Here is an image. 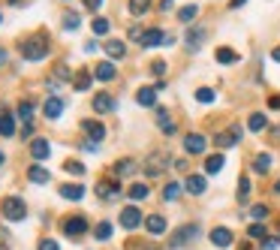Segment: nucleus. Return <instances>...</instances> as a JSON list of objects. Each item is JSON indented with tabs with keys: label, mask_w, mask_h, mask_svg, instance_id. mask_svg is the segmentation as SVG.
Segmentation results:
<instances>
[{
	"label": "nucleus",
	"mask_w": 280,
	"mask_h": 250,
	"mask_svg": "<svg viewBox=\"0 0 280 250\" xmlns=\"http://www.w3.org/2000/svg\"><path fill=\"white\" fill-rule=\"evenodd\" d=\"M0 211H3V217H6V220H24V217H27L24 199H18V196H9V199H3Z\"/></svg>",
	"instance_id": "obj_2"
},
{
	"label": "nucleus",
	"mask_w": 280,
	"mask_h": 250,
	"mask_svg": "<svg viewBox=\"0 0 280 250\" xmlns=\"http://www.w3.org/2000/svg\"><path fill=\"white\" fill-rule=\"evenodd\" d=\"M15 133V121L12 115H0V136H12Z\"/></svg>",
	"instance_id": "obj_31"
},
{
	"label": "nucleus",
	"mask_w": 280,
	"mask_h": 250,
	"mask_svg": "<svg viewBox=\"0 0 280 250\" xmlns=\"http://www.w3.org/2000/svg\"><path fill=\"white\" fill-rule=\"evenodd\" d=\"M60 196H63V199L78 202V199L84 196V187H78V184H63V187H60Z\"/></svg>",
	"instance_id": "obj_22"
},
{
	"label": "nucleus",
	"mask_w": 280,
	"mask_h": 250,
	"mask_svg": "<svg viewBox=\"0 0 280 250\" xmlns=\"http://www.w3.org/2000/svg\"><path fill=\"white\" fill-rule=\"evenodd\" d=\"M3 160H6V157H3V151H0V166H3Z\"/></svg>",
	"instance_id": "obj_53"
},
{
	"label": "nucleus",
	"mask_w": 280,
	"mask_h": 250,
	"mask_svg": "<svg viewBox=\"0 0 280 250\" xmlns=\"http://www.w3.org/2000/svg\"><path fill=\"white\" fill-rule=\"evenodd\" d=\"M90 27H94V33H97V36L109 33V21H106V18H94V24H90Z\"/></svg>",
	"instance_id": "obj_37"
},
{
	"label": "nucleus",
	"mask_w": 280,
	"mask_h": 250,
	"mask_svg": "<svg viewBox=\"0 0 280 250\" xmlns=\"http://www.w3.org/2000/svg\"><path fill=\"white\" fill-rule=\"evenodd\" d=\"M205 145H208V142H205V136H199V133H190V136L184 139V151H187V154H202Z\"/></svg>",
	"instance_id": "obj_9"
},
{
	"label": "nucleus",
	"mask_w": 280,
	"mask_h": 250,
	"mask_svg": "<svg viewBox=\"0 0 280 250\" xmlns=\"http://www.w3.org/2000/svg\"><path fill=\"white\" fill-rule=\"evenodd\" d=\"M127 193H130V199H133V202H142V199H148V193H151V190H148L145 184H133Z\"/></svg>",
	"instance_id": "obj_30"
},
{
	"label": "nucleus",
	"mask_w": 280,
	"mask_h": 250,
	"mask_svg": "<svg viewBox=\"0 0 280 250\" xmlns=\"http://www.w3.org/2000/svg\"><path fill=\"white\" fill-rule=\"evenodd\" d=\"M63 232H66L69 238H78V235L87 232V220H84V217H69V220H63Z\"/></svg>",
	"instance_id": "obj_4"
},
{
	"label": "nucleus",
	"mask_w": 280,
	"mask_h": 250,
	"mask_svg": "<svg viewBox=\"0 0 280 250\" xmlns=\"http://www.w3.org/2000/svg\"><path fill=\"white\" fill-rule=\"evenodd\" d=\"M247 235H250V238H262V235H265V226H262V223H253V226L247 229Z\"/></svg>",
	"instance_id": "obj_44"
},
{
	"label": "nucleus",
	"mask_w": 280,
	"mask_h": 250,
	"mask_svg": "<svg viewBox=\"0 0 280 250\" xmlns=\"http://www.w3.org/2000/svg\"><path fill=\"white\" fill-rule=\"evenodd\" d=\"M217 60H220V63H235L238 54H235L232 48H217Z\"/></svg>",
	"instance_id": "obj_35"
},
{
	"label": "nucleus",
	"mask_w": 280,
	"mask_h": 250,
	"mask_svg": "<svg viewBox=\"0 0 280 250\" xmlns=\"http://www.w3.org/2000/svg\"><path fill=\"white\" fill-rule=\"evenodd\" d=\"M30 154H33V160H45V157L51 154L48 139H33V142H30Z\"/></svg>",
	"instance_id": "obj_13"
},
{
	"label": "nucleus",
	"mask_w": 280,
	"mask_h": 250,
	"mask_svg": "<svg viewBox=\"0 0 280 250\" xmlns=\"http://www.w3.org/2000/svg\"><path fill=\"white\" fill-rule=\"evenodd\" d=\"M139 223H142V211H139L136 205H127V208L121 211V226H124V229H136Z\"/></svg>",
	"instance_id": "obj_3"
},
{
	"label": "nucleus",
	"mask_w": 280,
	"mask_h": 250,
	"mask_svg": "<svg viewBox=\"0 0 280 250\" xmlns=\"http://www.w3.org/2000/svg\"><path fill=\"white\" fill-rule=\"evenodd\" d=\"M42 112H45L48 121H57L60 112H63V100H60V97H48V100L42 103Z\"/></svg>",
	"instance_id": "obj_6"
},
{
	"label": "nucleus",
	"mask_w": 280,
	"mask_h": 250,
	"mask_svg": "<svg viewBox=\"0 0 280 250\" xmlns=\"http://www.w3.org/2000/svg\"><path fill=\"white\" fill-rule=\"evenodd\" d=\"M205 187H208V184H205V178H202V175H190V178H187V184H184V190H187V193H193V196H202V193H205Z\"/></svg>",
	"instance_id": "obj_15"
},
{
	"label": "nucleus",
	"mask_w": 280,
	"mask_h": 250,
	"mask_svg": "<svg viewBox=\"0 0 280 250\" xmlns=\"http://www.w3.org/2000/svg\"><path fill=\"white\" fill-rule=\"evenodd\" d=\"M78 24H81V21H78V15H75V12H69V15H63V27H66V30H75Z\"/></svg>",
	"instance_id": "obj_41"
},
{
	"label": "nucleus",
	"mask_w": 280,
	"mask_h": 250,
	"mask_svg": "<svg viewBox=\"0 0 280 250\" xmlns=\"http://www.w3.org/2000/svg\"><path fill=\"white\" fill-rule=\"evenodd\" d=\"M265 124H268V118H265V115H250V121H247V127H250L253 133L265 130Z\"/></svg>",
	"instance_id": "obj_32"
},
{
	"label": "nucleus",
	"mask_w": 280,
	"mask_h": 250,
	"mask_svg": "<svg viewBox=\"0 0 280 250\" xmlns=\"http://www.w3.org/2000/svg\"><path fill=\"white\" fill-rule=\"evenodd\" d=\"M196 235H199V226H196V223H190V226H181V229L175 232V238H172V244H175V247H181V244H187V241H193Z\"/></svg>",
	"instance_id": "obj_8"
},
{
	"label": "nucleus",
	"mask_w": 280,
	"mask_h": 250,
	"mask_svg": "<svg viewBox=\"0 0 280 250\" xmlns=\"http://www.w3.org/2000/svg\"><path fill=\"white\" fill-rule=\"evenodd\" d=\"M223 163H226V160H223V154H211V157L205 160V172H211V175H214V172H220V169H223Z\"/></svg>",
	"instance_id": "obj_25"
},
{
	"label": "nucleus",
	"mask_w": 280,
	"mask_h": 250,
	"mask_svg": "<svg viewBox=\"0 0 280 250\" xmlns=\"http://www.w3.org/2000/svg\"><path fill=\"white\" fill-rule=\"evenodd\" d=\"M247 0H232V9H238V6H244Z\"/></svg>",
	"instance_id": "obj_50"
},
{
	"label": "nucleus",
	"mask_w": 280,
	"mask_h": 250,
	"mask_svg": "<svg viewBox=\"0 0 280 250\" xmlns=\"http://www.w3.org/2000/svg\"><path fill=\"white\" fill-rule=\"evenodd\" d=\"M262 247H265V250H274V247H277V241H274V238H268V241H262Z\"/></svg>",
	"instance_id": "obj_49"
},
{
	"label": "nucleus",
	"mask_w": 280,
	"mask_h": 250,
	"mask_svg": "<svg viewBox=\"0 0 280 250\" xmlns=\"http://www.w3.org/2000/svg\"><path fill=\"white\" fill-rule=\"evenodd\" d=\"M247 196H250V181H247V178H241V181H238V199L244 202Z\"/></svg>",
	"instance_id": "obj_42"
},
{
	"label": "nucleus",
	"mask_w": 280,
	"mask_h": 250,
	"mask_svg": "<svg viewBox=\"0 0 280 250\" xmlns=\"http://www.w3.org/2000/svg\"><path fill=\"white\" fill-rule=\"evenodd\" d=\"M81 130H84V133H87L90 139H97V142H100V139L106 136V127H103L100 121H81Z\"/></svg>",
	"instance_id": "obj_17"
},
{
	"label": "nucleus",
	"mask_w": 280,
	"mask_h": 250,
	"mask_svg": "<svg viewBox=\"0 0 280 250\" xmlns=\"http://www.w3.org/2000/svg\"><path fill=\"white\" fill-rule=\"evenodd\" d=\"M45 54H48V39L33 36V39L21 42V57H24V60H42Z\"/></svg>",
	"instance_id": "obj_1"
},
{
	"label": "nucleus",
	"mask_w": 280,
	"mask_h": 250,
	"mask_svg": "<svg viewBox=\"0 0 280 250\" xmlns=\"http://www.w3.org/2000/svg\"><path fill=\"white\" fill-rule=\"evenodd\" d=\"M253 169H256L259 175H265V172L271 169V154H259V157L253 160Z\"/></svg>",
	"instance_id": "obj_29"
},
{
	"label": "nucleus",
	"mask_w": 280,
	"mask_h": 250,
	"mask_svg": "<svg viewBox=\"0 0 280 250\" xmlns=\"http://www.w3.org/2000/svg\"><path fill=\"white\" fill-rule=\"evenodd\" d=\"M106 51H109V57H115V60H118V57H124V54H127V45H124L121 39H109V42H106Z\"/></svg>",
	"instance_id": "obj_23"
},
{
	"label": "nucleus",
	"mask_w": 280,
	"mask_h": 250,
	"mask_svg": "<svg viewBox=\"0 0 280 250\" xmlns=\"http://www.w3.org/2000/svg\"><path fill=\"white\" fill-rule=\"evenodd\" d=\"M250 214H253V220H265V217H268V208H265V205H253Z\"/></svg>",
	"instance_id": "obj_43"
},
{
	"label": "nucleus",
	"mask_w": 280,
	"mask_h": 250,
	"mask_svg": "<svg viewBox=\"0 0 280 250\" xmlns=\"http://www.w3.org/2000/svg\"><path fill=\"white\" fill-rule=\"evenodd\" d=\"M271 57H274V60L280 63V48H274V51H271Z\"/></svg>",
	"instance_id": "obj_51"
},
{
	"label": "nucleus",
	"mask_w": 280,
	"mask_h": 250,
	"mask_svg": "<svg viewBox=\"0 0 280 250\" xmlns=\"http://www.w3.org/2000/svg\"><path fill=\"white\" fill-rule=\"evenodd\" d=\"M166 166H169V157H166L163 151H157V154L148 157V166H145V169H148V175H160Z\"/></svg>",
	"instance_id": "obj_7"
},
{
	"label": "nucleus",
	"mask_w": 280,
	"mask_h": 250,
	"mask_svg": "<svg viewBox=\"0 0 280 250\" xmlns=\"http://www.w3.org/2000/svg\"><path fill=\"white\" fill-rule=\"evenodd\" d=\"M151 9V0H130V12L133 15H145Z\"/></svg>",
	"instance_id": "obj_33"
},
{
	"label": "nucleus",
	"mask_w": 280,
	"mask_h": 250,
	"mask_svg": "<svg viewBox=\"0 0 280 250\" xmlns=\"http://www.w3.org/2000/svg\"><path fill=\"white\" fill-rule=\"evenodd\" d=\"M202 39H205V30H190V33H187V45H190V48H199Z\"/></svg>",
	"instance_id": "obj_34"
},
{
	"label": "nucleus",
	"mask_w": 280,
	"mask_h": 250,
	"mask_svg": "<svg viewBox=\"0 0 280 250\" xmlns=\"http://www.w3.org/2000/svg\"><path fill=\"white\" fill-rule=\"evenodd\" d=\"M196 12H199V6H196V3H190V6H181V9H178V18H181L184 24H190V21L196 18Z\"/></svg>",
	"instance_id": "obj_28"
},
{
	"label": "nucleus",
	"mask_w": 280,
	"mask_h": 250,
	"mask_svg": "<svg viewBox=\"0 0 280 250\" xmlns=\"http://www.w3.org/2000/svg\"><path fill=\"white\" fill-rule=\"evenodd\" d=\"M94 109H97L100 115L115 112V97H112V94H97V97H94Z\"/></svg>",
	"instance_id": "obj_11"
},
{
	"label": "nucleus",
	"mask_w": 280,
	"mask_h": 250,
	"mask_svg": "<svg viewBox=\"0 0 280 250\" xmlns=\"http://www.w3.org/2000/svg\"><path fill=\"white\" fill-rule=\"evenodd\" d=\"M157 124H160V130H163L166 136H172V133H175V121L169 118V112H166V109H157Z\"/></svg>",
	"instance_id": "obj_18"
},
{
	"label": "nucleus",
	"mask_w": 280,
	"mask_h": 250,
	"mask_svg": "<svg viewBox=\"0 0 280 250\" xmlns=\"http://www.w3.org/2000/svg\"><path fill=\"white\" fill-rule=\"evenodd\" d=\"M3 60H6V54H3V51H0V63H3Z\"/></svg>",
	"instance_id": "obj_52"
},
{
	"label": "nucleus",
	"mask_w": 280,
	"mask_h": 250,
	"mask_svg": "<svg viewBox=\"0 0 280 250\" xmlns=\"http://www.w3.org/2000/svg\"><path fill=\"white\" fill-rule=\"evenodd\" d=\"M151 69H154V75H163V72H166V63H163V60H154Z\"/></svg>",
	"instance_id": "obj_45"
},
{
	"label": "nucleus",
	"mask_w": 280,
	"mask_h": 250,
	"mask_svg": "<svg viewBox=\"0 0 280 250\" xmlns=\"http://www.w3.org/2000/svg\"><path fill=\"white\" fill-rule=\"evenodd\" d=\"M18 118H21V121H30V118H33V103H30V100L18 103Z\"/></svg>",
	"instance_id": "obj_36"
},
{
	"label": "nucleus",
	"mask_w": 280,
	"mask_h": 250,
	"mask_svg": "<svg viewBox=\"0 0 280 250\" xmlns=\"http://www.w3.org/2000/svg\"><path fill=\"white\" fill-rule=\"evenodd\" d=\"M97 193H100L103 199H115V196H121V184H118V181H100V184H97Z\"/></svg>",
	"instance_id": "obj_14"
},
{
	"label": "nucleus",
	"mask_w": 280,
	"mask_h": 250,
	"mask_svg": "<svg viewBox=\"0 0 280 250\" xmlns=\"http://www.w3.org/2000/svg\"><path fill=\"white\" fill-rule=\"evenodd\" d=\"M39 250H57V244H54L51 238H42V241H39Z\"/></svg>",
	"instance_id": "obj_46"
},
{
	"label": "nucleus",
	"mask_w": 280,
	"mask_h": 250,
	"mask_svg": "<svg viewBox=\"0 0 280 250\" xmlns=\"http://www.w3.org/2000/svg\"><path fill=\"white\" fill-rule=\"evenodd\" d=\"M90 78H94V75H90L87 69H78L75 78H72V88H75V91H87V88H90Z\"/></svg>",
	"instance_id": "obj_24"
},
{
	"label": "nucleus",
	"mask_w": 280,
	"mask_h": 250,
	"mask_svg": "<svg viewBox=\"0 0 280 250\" xmlns=\"http://www.w3.org/2000/svg\"><path fill=\"white\" fill-rule=\"evenodd\" d=\"M27 178H30L33 184H48V181H51V172H48V169H42V166H30Z\"/></svg>",
	"instance_id": "obj_19"
},
{
	"label": "nucleus",
	"mask_w": 280,
	"mask_h": 250,
	"mask_svg": "<svg viewBox=\"0 0 280 250\" xmlns=\"http://www.w3.org/2000/svg\"><path fill=\"white\" fill-rule=\"evenodd\" d=\"M178 196H181V184H178V181H169V184L163 187V199H166V202H175Z\"/></svg>",
	"instance_id": "obj_27"
},
{
	"label": "nucleus",
	"mask_w": 280,
	"mask_h": 250,
	"mask_svg": "<svg viewBox=\"0 0 280 250\" xmlns=\"http://www.w3.org/2000/svg\"><path fill=\"white\" fill-rule=\"evenodd\" d=\"M54 78H69V69H66V66H57V69H54Z\"/></svg>",
	"instance_id": "obj_47"
},
{
	"label": "nucleus",
	"mask_w": 280,
	"mask_h": 250,
	"mask_svg": "<svg viewBox=\"0 0 280 250\" xmlns=\"http://www.w3.org/2000/svg\"><path fill=\"white\" fill-rule=\"evenodd\" d=\"M166 39H169V36H166V33L160 30V27H151V30H145V33H142V45H145V48H154V45H166Z\"/></svg>",
	"instance_id": "obj_5"
},
{
	"label": "nucleus",
	"mask_w": 280,
	"mask_h": 250,
	"mask_svg": "<svg viewBox=\"0 0 280 250\" xmlns=\"http://www.w3.org/2000/svg\"><path fill=\"white\" fill-rule=\"evenodd\" d=\"M145 226H148L151 235H163V232H166V220H163L160 214H151V217L145 220Z\"/></svg>",
	"instance_id": "obj_20"
},
{
	"label": "nucleus",
	"mask_w": 280,
	"mask_h": 250,
	"mask_svg": "<svg viewBox=\"0 0 280 250\" xmlns=\"http://www.w3.org/2000/svg\"><path fill=\"white\" fill-rule=\"evenodd\" d=\"M196 100H199V103H214V91H211V88H199V91H196Z\"/></svg>",
	"instance_id": "obj_38"
},
{
	"label": "nucleus",
	"mask_w": 280,
	"mask_h": 250,
	"mask_svg": "<svg viewBox=\"0 0 280 250\" xmlns=\"http://www.w3.org/2000/svg\"><path fill=\"white\" fill-rule=\"evenodd\" d=\"M94 75H97L100 81H112V78L118 75V69H115V63H112V60H100V63H97V69H94Z\"/></svg>",
	"instance_id": "obj_10"
},
{
	"label": "nucleus",
	"mask_w": 280,
	"mask_h": 250,
	"mask_svg": "<svg viewBox=\"0 0 280 250\" xmlns=\"http://www.w3.org/2000/svg\"><path fill=\"white\" fill-rule=\"evenodd\" d=\"M133 172H136V163H133V160H118V163H115V175H118V178L133 175Z\"/></svg>",
	"instance_id": "obj_26"
},
{
	"label": "nucleus",
	"mask_w": 280,
	"mask_h": 250,
	"mask_svg": "<svg viewBox=\"0 0 280 250\" xmlns=\"http://www.w3.org/2000/svg\"><path fill=\"white\" fill-rule=\"evenodd\" d=\"M238 136H241V127H232V130H226V133H220L214 142H217V148H232L235 142H238Z\"/></svg>",
	"instance_id": "obj_12"
},
{
	"label": "nucleus",
	"mask_w": 280,
	"mask_h": 250,
	"mask_svg": "<svg viewBox=\"0 0 280 250\" xmlns=\"http://www.w3.org/2000/svg\"><path fill=\"white\" fill-rule=\"evenodd\" d=\"M63 169H66L69 175H84V166H81V163H75V160H66V163H63Z\"/></svg>",
	"instance_id": "obj_39"
},
{
	"label": "nucleus",
	"mask_w": 280,
	"mask_h": 250,
	"mask_svg": "<svg viewBox=\"0 0 280 250\" xmlns=\"http://www.w3.org/2000/svg\"><path fill=\"white\" fill-rule=\"evenodd\" d=\"M136 103H139V106H154V103H157V88H142V91L136 94Z\"/></svg>",
	"instance_id": "obj_21"
},
{
	"label": "nucleus",
	"mask_w": 280,
	"mask_h": 250,
	"mask_svg": "<svg viewBox=\"0 0 280 250\" xmlns=\"http://www.w3.org/2000/svg\"><path fill=\"white\" fill-rule=\"evenodd\" d=\"M235 238H232V232L229 229H223V226H217L214 232H211V244H217V247H229Z\"/></svg>",
	"instance_id": "obj_16"
},
{
	"label": "nucleus",
	"mask_w": 280,
	"mask_h": 250,
	"mask_svg": "<svg viewBox=\"0 0 280 250\" xmlns=\"http://www.w3.org/2000/svg\"><path fill=\"white\" fill-rule=\"evenodd\" d=\"M97 238H100V241H109V238H112V223H100V226H97Z\"/></svg>",
	"instance_id": "obj_40"
},
{
	"label": "nucleus",
	"mask_w": 280,
	"mask_h": 250,
	"mask_svg": "<svg viewBox=\"0 0 280 250\" xmlns=\"http://www.w3.org/2000/svg\"><path fill=\"white\" fill-rule=\"evenodd\" d=\"M274 190H277V193H280V181H277V187H274Z\"/></svg>",
	"instance_id": "obj_54"
},
{
	"label": "nucleus",
	"mask_w": 280,
	"mask_h": 250,
	"mask_svg": "<svg viewBox=\"0 0 280 250\" xmlns=\"http://www.w3.org/2000/svg\"><path fill=\"white\" fill-rule=\"evenodd\" d=\"M84 6H87V9H90V12H97V9H100V6H103V0H84Z\"/></svg>",
	"instance_id": "obj_48"
}]
</instances>
